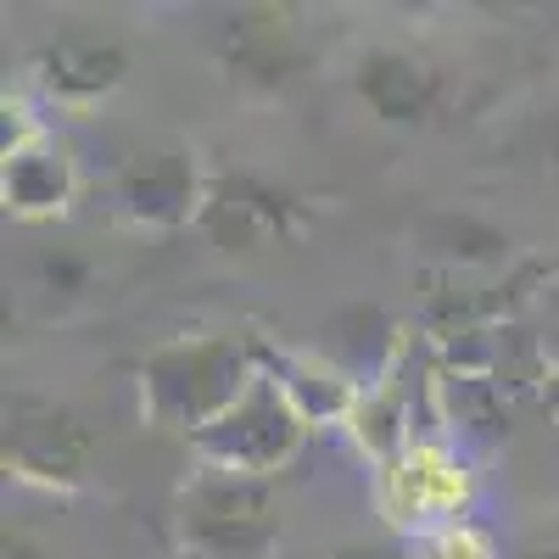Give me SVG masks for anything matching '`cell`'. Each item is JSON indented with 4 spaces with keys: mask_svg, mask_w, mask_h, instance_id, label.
Returning a JSON list of instances; mask_svg holds the SVG:
<instances>
[{
    "mask_svg": "<svg viewBox=\"0 0 559 559\" xmlns=\"http://www.w3.org/2000/svg\"><path fill=\"white\" fill-rule=\"evenodd\" d=\"M364 96L386 118H414L431 96V73L408 57H376V62H364Z\"/></svg>",
    "mask_w": 559,
    "mask_h": 559,
    "instance_id": "1",
    "label": "cell"
},
{
    "mask_svg": "<svg viewBox=\"0 0 559 559\" xmlns=\"http://www.w3.org/2000/svg\"><path fill=\"white\" fill-rule=\"evenodd\" d=\"M263 521V498L258 492H236V487H218L197 503V532H218V543H241L247 526Z\"/></svg>",
    "mask_w": 559,
    "mask_h": 559,
    "instance_id": "2",
    "label": "cell"
},
{
    "mask_svg": "<svg viewBox=\"0 0 559 559\" xmlns=\"http://www.w3.org/2000/svg\"><path fill=\"white\" fill-rule=\"evenodd\" d=\"M51 79L62 90H102V84L118 79V51H102V45L73 51V45H62V51L51 57Z\"/></svg>",
    "mask_w": 559,
    "mask_h": 559,
    "instance_id": "3",
    "label": "cell"
}]
</instances>
